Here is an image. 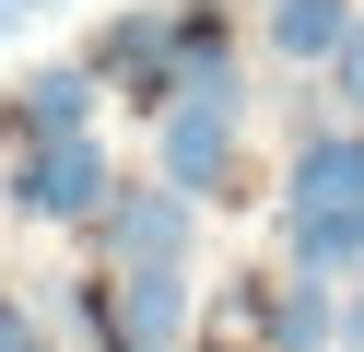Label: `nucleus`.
Listing matches in <instances>:
<instances>
[{
	"label": "nucleus",
	"mask_w": 364,
	"mask_h": 352,
	"mask_svg": "<svg viewBox=\"0 0 364 352\" xmlns=\"http://www.w3.org/2000/svg\"><path fill=\"white\" fill-rule=\"evenodd\" d=\"M118 200V164H106V141H36V153H12V211L24 223H95V211Z\"/></svg>",
	"instance_id": "obj_3"
},
{
	"label": "nucleus",
	"mask_w": 364,
	"mask_h": 352,
	"mask_svg": "<svg viewBox=\"0 0 364 352\" xmlns=\"http://www.w3.org/2000/svg\"><path fill=\"white\" fill-rule=\"evenodd\" d=\"M329 94H341V106H353V129H364V23H353V36H341V59H329Z\"/></svg>",
	"instance_id": "obj_9"
},
{
	"label": "nucleus",
	"mask_w": 364,
	"mask_h": 352,
	"mask_svg": "<svg viewBox=\"0 0 364 352\" xmlns=\"http://www.w3.org/2000/svg\"><path fill=\"white\" fill-rule=\"evenodd\" d=\"M259 329H270V352H329V341H341V294L294 270V282L259 294Z\"/></svg>",
	"instance_id": "obj_8"
},
{
	"label": "nucleus",
	"mask_w": 364,
	"mask_h": 352,
	"mask_svg": "<svg viewBox=\"0 0 364 352\" xmlns=\"http://www.w3.org/2000/svg\"><path fill=\"white\" fill-rule=\"evenodd\" d=\"M0 352H48V329L24 317V294H0Z\"/></svg>",
	"instance_id": "obj_10"
},
{
	"label": "nucleus",
	"mask_w": 364,
	"mask_h": 352,
	"mask_svg": "<svg viewBox=\"0 0 364 352\" xmlns=\"http://www.w3.org/2000/svg\"><path fill=\"white\" fill-rule=\"evenodd\" d=\"M282 223H364V129H306L294 141Z\"/></svg>",
	"instance_id": "obj_5"
},
{
	"label": "nucleus",
	"mask_w": 364,
	"mask_h": 352,
	"mask_svg": "<svg viewBox=\"0 0 364 352\" xmlns=\"http://www.w3.org/2000/svg\"><path fill=\"white\" fill-rule=\"evenodd\" d=\"M341 352H364V282L341 294Z\"/></svg>",
	"instance_id": "obj_11"
},
{
	"label": "nucleus",
	"mask_w": 364,
	"mask_h": 352,
	"mask_svg": "<svg viewBox=\"0 0 364 352\" xmlns=\"http://www.w3.org/2000/svg\"><path fill=\"white\" fill-rule=\"evenodd\" d=\"M353 23H364L353 0H259V36L282 47L294 70H329V59H341V36H353Z\"/></svg>",
	"instance_id": "obj_7"
},
{
	"label": "nucleus",
	"mask_w": 364,
	"mask_h": 352,
	"mask_svg": "<svg viewBox=\"0 0 364 352\" xmlns=\"http://www.w3.org/2000/svg\"><path fill=\"white\" fill-rule=\"evenodd\" d=\"M95 94H106V82H95L82 59H48L24 94H12V117H0L12 153H36V141H82V129H95Z\"/></svg>",
	"instance_id": "obj_6"
},
{
	"label": "nucleus",
	"mask_w": 364,
	"mask_h": 352,
	"mask_svg": "<svg viewBox=\"0 0 364 352\" xmlns=\"http://www.w3.org/2000/svg\"><path fill=\"white\" fill-rule=\"evenodd\" d=\"M188 235H200V200L165 188V176H153V188L118 176V200L95 211V247L118 258V270H188Z\"/></svg>",
	"instance_id": "obj_4"
},
{
	"label": "nucleus",
	"mask_w": 364,
	"mask_h": 352,
	"mask_svg": "<svg viewBox=\"0 0 364 352\" xmlns=\"http://www.w3.org/2000/svg\"><path fill=\"white\" fill-rule=\"evenodd\" d=\"M71 305L95 317L106 352H176L188 341V270H95Z\"/></svg>",
	"instance_id": "obj_2"
},
{
	"label": "nucleus",
	"mask_w": 364,
	"mask_h": 352,
	"mask_svg": "<svg viewBox=\"0 0 364 352\" xmlns=\"http://www.w3.org/2000/svg\"><path fill=\"white\" fill-rule=\"evenodd\" d=\"M235 141H247V94H188L153 117V164L188 200H235Z\"/></svg>",
	"instance_id": "obj_1"
},
{
	"label": "nucleus",
	"mask_w": 364,
	"mask_h": 352,
	"mask_svg": "<svg viewBox=\"0 0 364 352\" xmlns=\"http://www.w3.org/2000/svg\"><path fill=\"white\" fill-rule=\"evenodd\" d=\"M36 12H59V0H0V36H12V23H36Z\"/></svg>",
	"instance_id": "obj_12"
}]
</instances>
